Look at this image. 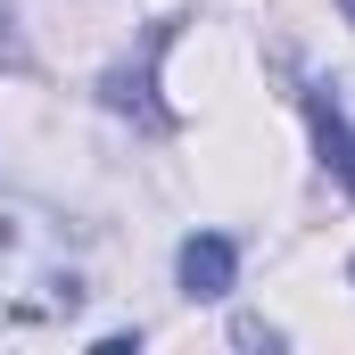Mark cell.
I'll use <instances>...</instances> for the list:
<instances>
[{
  "instance_id": "cell-7",
  "label": "cell",
  "mask_w": 355,
  "mask_h": 355,
  "mask_svg": "<svg viewBox=\"0 0 355 355\" xmlns=\"http://www.w3.org/2000/svg\"><path fill=\"white\" fill-rule=\"evenodd\" d=\"M339 8H347V25H355V0H339Z\"/></svg>"
},
{
  "instance_id": "cell-2",
  "label": "cell",
  "mask_w": 355,
  "mask_h": 355,
  "mask_svg": "<svg viewBox=\"0 0 355 355\" xmlns=\"http://www.w3.org/2000/svg\"><path fill=\"white\" fill-rule=\"evenodd\" d=\"M166 42H174V25H157V33H149V50H141V67H116V75L99 83L116 116H141V124H174V116L157 107V50H166Z\"/></svg>"
},
{
  "instance_id": "cell-5",
  "label": "cell",
  "mask_w": 355,
  "mask_h": 355,
  "mask_svg": "<svg viewBox=\"0 0 355 355\" xmlns=\"http://www.w3.org/2000/svg\"><path fill=\"white\" fill-rule=\"evenodd\" d=\"M232 339H240V347H281V331L257 322V314H248V322H232Z\"/></svg>"
},
{
  "instance_id": "cell-3",
  "label": "cell",
  "mask_w": 355,
  "mask_h": 355,
  "mask_svg": "<svg viewBox=\"0 0 355 355\" xmlns=\"http://www.w3.org/2000/svg\"><path fill=\"white\" fill-rule=\"evenodd\" d=\"M232 272H240V248H232L223 232H190V240H182V289H190V297H223Z\"/></svg>"
},
{
  "instance_id": "cell-6",
  "label": "cell",
  "mask_w": 355,
  "mask_h": 355,
  "mask_svg": "<svg viewBox=\"0 0 355 355\" xmlns=\"http://www.w3.org/2000/svg\"><path fill=\"white\" fill-rule=\"evenodd\" d=\"M0 58H17V8L0 0Z\"/></svg>"
},
{
  "instance_id": "cell-1",
  "label": "cell",
  "mask_w": 355,
  "mask_h": 355,
  "mask_svg": "<svg viewBox=\"0 0 355 355\" xmlns=\"http://www.w3.org/2000/svg\"><path fill=\"white\" fill-rule=\"evenodd\" d=\"M33 248H42V223L0 215V322H67L91 297L67 257H33Z\"/></svg>"
},
{
  "instance_id": "cell-8",
  "label": "cell",
  "mask_w": 355,
  "mask_h": 355,
  "mask_svg": "<svg viewBox=\"0 0 355 355\" xmlns=\"http://www.w3.org/2000/svg\"><path fill=\"white\" fill-rule=\"evenodd\" d=\"M347 272H355V265H347Z\"/></svg>"
},
{
  "instance_id": "cell-4",
  "label": "cell",
  "mask_w": 355,
  "mask_h": 355,
  "mask_svg": "<svg viewBox=\"0 0 355 355\" xmlns=\"http://www.w3.org/2000/svg\"><path fill=\"white\" fill-rule=\"evenodd\" d=\"M306 116H314V149H322V166L347 182V198H355V132H347V116H339V99H331V83L306 91Z\"/></svg>"
}]
</instances>
